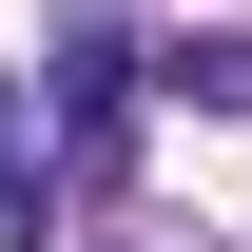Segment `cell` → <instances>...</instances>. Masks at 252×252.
Masks as SVG:
<instances>
[{
	"mask_svg": "<svg viewBox=\"0 0 252 252\" xmlns=\"http://www.w3.org/2000/svg\"><path fill=\"white\" fill-rule=\"evenodd\" d=\"M78 20H117V0H78Z\"/></svg>",
	"mask_w": 252,
	"mask_h": 252,
	"instance_id": "obj_4",
	"label": "cell"
},
{
	"mask_svg": "<svg viewBox=\"0 0 252 252\" xmlns=\"http://www.w3.org/2000/svg\"><path fill=\"white\" fill-rule=\"evenodd\" d=\"M156 97H194V117H252V20H175V39H156Z\"/></svg>",
	"mask_w": 252,
	"mask_h": 252,
	"instance_id": "obj_2",
	"label": "cell"
},
{
	"mask_svg": "<svg viewBox=\"0 0 252 252\" xmlns=\"http://www.w3.org/2000/svg\"><path fill=\"white\" fill-rule=\"evenodd\" d=\"M136 97H156V39L78 20L59 59H39V117H59V175H117V156H136Z\"/></svg>",
	"mask_w": 252,
	"mask_h": 252,
	"instance_id": "obj_1",
	"label": "cell"
},
{
	"mask_svg": "<svg viewBox=\"0 0 252 252\" xmlns=\"http://www.w3.org/2000/svg\"><path fill=\"white\" fill-rule=\"evenodd\" d=\"M59 233V175H39V78H0V252Z\"/></svg>",
	"mask_w": 252,
	"mask_h": 252,
	"instance_id": "obj_3",
	"label": "cell"
}]
</instances>
